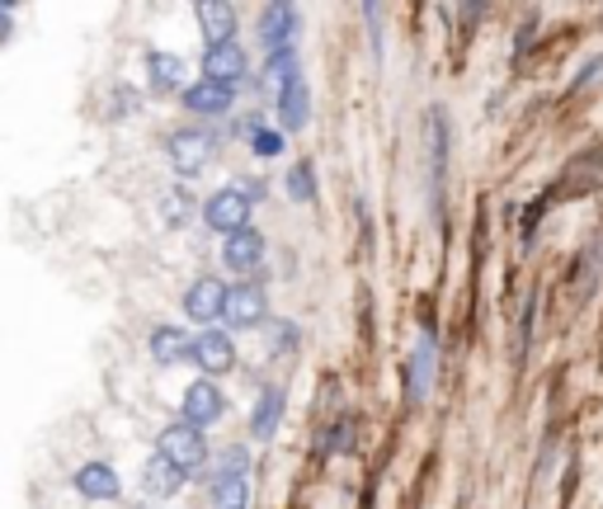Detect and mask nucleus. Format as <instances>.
I'll use <instances>...</instances> for the list:
<instances>
[{"instance_id": "nucleus-5", "label": "nucleus", "mask_w": 603, "mask_h": 509, "mask_svg": "<svg viewBox=\"0 0 603 509\" xmlns=\"http://www.w3.org/2000/svg\"><path fill=\"white\" fill-rule=\"evenodd\" d=\"M226 415V396L212 377H198L189 382V392H184V424H194V430H208V424H218Z\"/></svg>"}, {"instance_id": "nucleus-10", "label": "nucleus", "mask_w": 603, "mask_h": 509, "mask_svg": "<svg viewBox=\"0 0 603 509\" xmlns=\"http://www.w3.org/2000/svg\"><path fill=\"white\" fill-rule=\"evenodd\" d=\"M71 486H76V495H85V500H119V472H113L109 462H85L76 467V476H71Z\"/></svg>"}, {"instance_id": "nucleus-1", "label": "nucleus", "mask_w": 603, "mask_h": 509, "mask_svg": "<svg viewBox=\"0 0 603 509\" xmlns=\"http://www.w3.org/2000/svg\"><path fill=\"white\" fill-rule=\"evenodd\" d=\"M156 452L170 462V467H180L184 476H198L208 467V438L204 430H194V424H165L161 438H156Z\"/></svg>"}, {"instance_id": "nucleus-9", "label": "nucleus", "mask_w": 603, "mask_h": 509, "mask_svg": "<svg viewBox=\"0 0 603 509\" xmlns=\"http://www.w3.org/2000/svg\"><path fill=\"white\" fill-rule=\"evenodd\" d=\"M246 66H250V57H246V48H241L236 38H232V42H218V48L204 52V76H208V80L236 85L241 76H246Z\"/></svg>"}, {"instance_id": "nucleus-17", "label": "nucleus", "mask_w": 603, "mask_h": 509, "mask_svg": "<svg viewBox=\"0 0 603 509\" xmlns=\"http://www.w3.org/2000/svg\"><path fill=\"white\" fill-rule=\"evenodd\" d=\"M180 486H184V472H180V467H170L161 452H156V458L141 467V491H147L151 500H170V495H175Z\"/></svg>"}, {"instance_id": "nucleus-20", "label": "nucleus", "mask_w": 603, "mask_h": 509, "mask_svg": "<svg viewBox=\"0 0 603 509\" xmlns=\"http://www.w3.org/2000/svg\"><path fill=\"white\" fill-rule=\"evenodd\" d=\"M429 382H434V335H424L410 359V401H420L429 392Z\"/></svg>"}, {"instance_id": "nucleus-26", "label": "nucleus", "mask_w": 603, "mask_h": 509, "mask_svg": "<svg viewBox=\"0 0 603 509\" xmlns=\"http://www.w3.org/2000/svg\"><path fill=\"white\" fill-rule=\"evenodd\" d=\"M599 76H603V57H594V62L580 71V76H576V90H584V85H594Z\"/></svg>"}, {"instance_id": "nucleus-3", "label": "nucleus", "mask_w": 603, "mask_h": 509, "mask_svg": "<svg viewBox=\"0 0 603 509\" xmlns=\"http://www.w3.org/2000/svg\"><path fill=\"white\" fill-rule=\"evenodd\" d=\"M250 208L255 203L246 198V189H218L204 203V222L226 240V236H236V232H246V226H250Z\"/></svg>"}, {"instance_id": "nucleus-19", "label": "nucleus", "mask_w": 603, "mask_h": 509, "mask_svg": "<svg viewBox=\"0 0 603 509\" xmlns=\"http://www.w3.org/2000/svg\"><path fill=\"white\" fill-rule=\"evenodd\" d=\"M279 420H283V392L279 387H264L260 401H255V415H250V434L255 438H274Z\"/></svg>"}, {"instance_id": "nucleus-22", "label": "nucleus", "mask_w": 603, "mask_h": 509, "mask_svg": "<svg viewBox=\"0 0 603 509\" xmlns=\"http://www.w3.org/2000/svg\"><path fill=\"white\" fill-rule=\"evenodd\" d=\"M250 151L255 156H279L283 151V137L269 133V127H255V133H250Z\"/></svg>"}, {"instance_id": "nucleus-24", "label": "nucleus", "mask_w": 603, "mask_h": 509, "mask_svg": "<svg viewBox=\"0 0 603 509\" xmlns=\"http://www.w3.org/2000/svg\"><path fill=\"white\" fill-rule=\"evenodd\" d=\"M269 331H274V339H269V345H274L279 353L297 349V325H293V321H274V325H269Z\"/></svg>"}, {"instance_id": "nucleus-12", "label": "nucleus", "mask_w": 603, "mask_h": 509, "mask_svg": "<svg viewBox=\"0 0 603 509\" xmlns=\"http://www.w3.org/2000/svg\"><path fill=\"white\" fill-rule=\"evenodd\" d=\"M260 34H264V48L269 52H288L293 48V34H297V10L293 5H269L260 14Z\"/></svg>"}, {"instance_id": "nucleus-18", "label": "nucleus", "mask_w": 603, "mask_h": 509, "mask_svg": "<svg viewBox=\"0 0 603 509\" xmlns=\"http://www.w3.org/2000/svg\"><path fill=\"white\" fill-rule=\"evenodd\" d=\"M147 80H151V95H170V90H180V80H184V62L175 52H151L147 57Z\"/></svg>"}, {"instance_id": "nucleus-4", "label": "nucleus", "mask_w": 603, "mask_h": 509, "mask_svg": "<svg viewBox=\"0 0 603 509\" xmlns=\"http://www.w3.org/2000/svg\"><path fill=\"white\" fill-rule=\"evenodd\" d=\"M226 325L232 331H250V325H264L269 321V293L260 288V283H236L232 293H226Z\"/></svg>"}, {"instance_id": "nucleus-16", "label": "nucleus", "mask_w": 603, "mask_h": 509, "mask_svg": "<svg viewBox=\"0 0 603 509\" xmlns=\"http://www.w3.org/2000/svg\"><path fill=\"white\" fill-rule=\"evenodd\" d=\"M279 119H283V127H307V119H311V90H307V80H302V76L283 80V90H279Z\"/></svg>"}, {"instance_id": "nucleus-6", "label": "nucleus", "mask_w": 603, "mask_h": 509, "mask_svg": "<svg viewBox=\"0 0 603 509\" xmlns=\"http://www.w3.org/2000/svg\"><path fill=\"white\" fill-rule=\"evenodd\" d=\"M226 283L218 274H204V278H194L189 288H184V316L189 321H218L222 311H226Z\"/></svg>"}, {"instance_id": "nucleus-25", "label": "nucleus", "mask_w": 603, "mask_h": 509, "mask_svg": "<svg viewBox=\"0 0 603 509\" xmlns=\"http://www.w3.org/2000/svg\"><path fill=\"white\" fill-rule=\"evenodd\" d=\"M349 444H354V424H349V420H344V424H335V430L325 434V452H344Z\"/></svg>"}, {"instance_id": "nucleus-21", "label": "nucleus", "mask_w": 603, "mask_h": 509, "mask_svg": "<svg viewBox=\"0 0 603 509\" xmlns=\"http://www.w3.org/2000/svg\"><path fill=\"white\" fill-rule=\"evenodd\" d=\"M288 194L297 198V203H311V198H316V170H311V161H297L288 170Z\"/></svg>"}, {"instance_id": "nucleus-13", "label": "nucleus", "mask_w": 603, "mask_h": 509, "mask_svg": "<svg viewBox=\"0 0 603 509\" xmlns=\"http://www.w3.org/2000/svg\"><path fill=\"white\" fill-rule=\"evenodd\" d=\"M151 359L165 363V368L194 359V339H189V331H180V325H156V331H151Z\"/></svg>"}, {"instance_id": "nucleus-8", "label": "nucleus", "mask_w": 603, "mask_h": 509, "mask_svg": "<svg viewBox=\"0 0 603 509\" xmlns=\"http://www.w3.org/2000/svg\"><path fill=\"white\" fill-rule=\"evenodd\" d=\"M222 260H226V269H236V274H255V269L264 264V236L255 232V226L226 236L222 240Z\"/></svg>"}, {"instance_id": "nucleus-23", "label": "nucleus", "mask_w": 603, "mask_h": 509, "mask_svg": "<svg viewBox=\"0 0 603 509\" xmlns=\"http://www.w3.org/2000/svg\"><path fill=\"white\" fill-rule=\"evenodd\" d=\"M189 208H194V203H189V194H184V189L165 194V222H170V226H180L184 218H189Z\"/></svg>"}, {"instance_id": "nucleus-2", "label": "nucleus", "mask_w": 603, "mask_h": 509, "mask_svg": "<svg viewBox=\"0 0 603 509\" xmlns=\"http://www.w3.org/2000/svg\"><path fill=\"white\" fill-rule=\"evenodd\" d=\"M165 151H170L175 175L194 179V175H204V170L212 165V156H218V137L204 133V127H180V133H170Z\"/></svg>"}, {"instance_id": "nucleus-15", "label": "nucleus", "mask_w": 603, "mask_h": 509, "mask_svg": "<svg viewBox=\"0 0 603 509\" xmlns=\"http://www.w3.org/2000/svg\"><path fill=\"white\" fill-rule=\"evenodd\" d=\"M250 505V481L241 467H222L212 476V509H246Z\"/></svg>"}, {"instance_id": "nucleus-11", "label": "nucleus", "mask_w": 603, "mask_h": 509, "mask_svg": "<svg viewBox=\"0 0 603 509\" xmlns=\"http://www.w3.org/2000/svg\"><path fill=\"white\" fill-rule=\"evenodd\" d=\"M184 104H189L194 113H226L236 104V85H226V80H208V76H198L189 90H184Z\"/></svg>"}, {"instance_id": "nucleus-14", "label": "nucleus", "mask_w": 603, "mask_h": 509, "mask_svg": "<svg viewBox=\"0 0 603 509\" xmlns=\"http://www.w3.org/2000/svg\"><path fill=\"white\" fill-rule=\"evenodd\" d=\"M198 28H204L208 48H218V42H232V34H236V5L204 0V5H198Z\"/></svg>"}, {"instance_id": "nucleus-7", "label": "nucleus", "mask_w": 603, "mask_h": 509, "mask_svg": "<svg viewBox=\"0 0 603 509\" xmlns=\"http://www.w3.org/2000/svg\"><path fill=\"white\" fill-rule=\"evenodd\" d=\"M194 363L204 368L208 377L232 373V368H236V345H232V335H226V331H204V335H194Z\"/></svg>"}]
</instances>
